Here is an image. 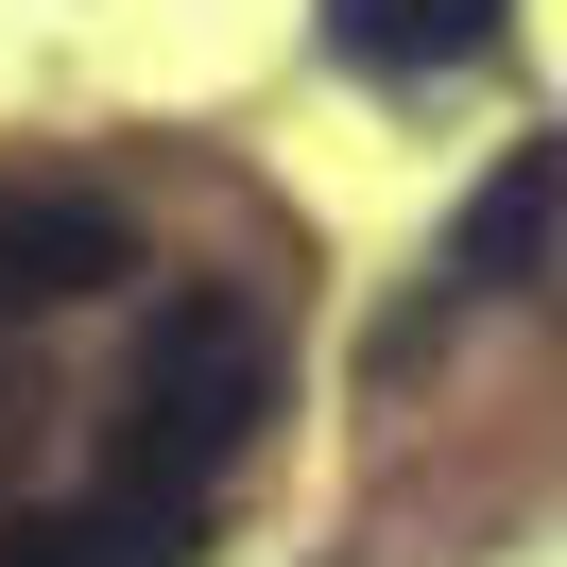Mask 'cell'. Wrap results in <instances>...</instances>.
Instances as JSON below:
<instances>
[{
  "mask_svg": "<svg viewBox=\"0 0 567 567\" xmlns=\"http://www.w3.org/2000/svg\"><path fill=\"white\" fill-rule=\"evenodd\" d=\"M258 413H276V327H258L224 276L155 292L138 361H121V413H104V498H138V516H207V482L258 447Z\"/></svg>",
  "mask_w": 567,
  "mask_h": 567,
  "instance_id": "cell-1",
  "label": "cell"
},
{
  "mask_svg": "<svg viewBox=\"0 0 567 567\" xmlns=\"http://www.w3.org/2000/svg\"><path fill=\"white\" fill-rule=\"evenodd\" d=\"M138 276V224L104 207V189H0V327L70 310V292Z\"/></svg>",
  "mask_w": 567,
  "mask_h": 567,
  "instance_id": "cell-2",
  "label": "cell"
},
{
  "mask_svg": "<svg viewBox=\"0 0 567 567\" xmlns=\"http://www.w3.org/2000/svg\"><path fill=\"white\" fill-rule=\"evenodd\" d=\"M550 224H567V138H516L464 189V224H447V292H516L533 258H550Z\"/></svg>",
  "mask_w": 567,
  "mask_h": 567,
  "instance_id": "cell-3",
  "label": "cell"
},
{
  "mask_svg": "<svg viewBox=\"0 0 567 567\" xmlns=\"http://www.w3.org/2000/svg\"><path fill=\"white\" fill-rule=\"evenodd\" d=\"M207 516H138V498H86V516H0V567H189Z\"/></svg>",
  "mask_w": 567,
  "mask_h": 567,
  "instance_id": "cell-4",
  "label": "cell"
},
{
  "mask_svg": "<svg viewBox=\"0 0 567 567\" xmlns=\"http://www.w3.org/2000/svg\"><path fill=\"white\" fill-rule=\"evenodd\" d=\"M498 18L516 0H327V35L361 70H464V52H498Z\"/></svg>",
  "mask_w": 567,
  "mask_h": 567,
  "instance_id": "cell-5",
  "label": "cell"
}]
</instances>
